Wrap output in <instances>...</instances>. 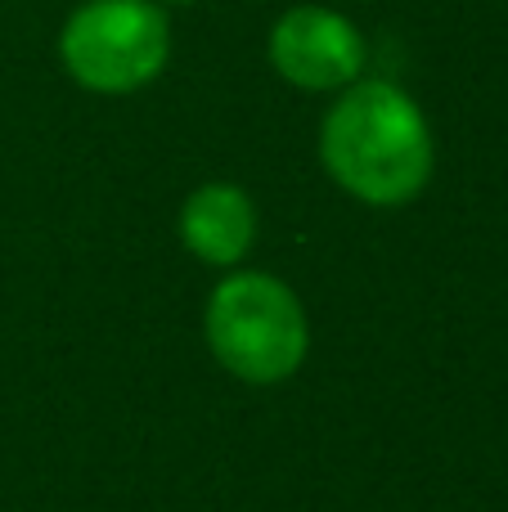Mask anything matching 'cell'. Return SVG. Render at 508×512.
I'll list each match as a JSON object with an SVG mask.
<instances>
[{"instance_id": "obj_6", "label": "cell", "mask_w": 508, "mask_h": 512, "mask_svg": "<svg viewBox=\"0 0 508 512\" xmlns=\"http://www.w3.org/2000/svg\"><path fill=\"white\" fill-rule=\"evenodd\" d=\"M176 5H185V0H176Z\"/></svg>"}, {"instance_id": "obj_4", "label": "cell", "mask_w": 508, "mask_h": 512, "mask_svg": "<svg viewBox=\"0 0 508 512\" xmlns=\"http://www.w3.org/2000/svg\"><path fill=\"white\" fill-rule=\"evenodd\" d=\"M270 59L279 77L302 90H333L347 86L365 68V41L342 14L320 5H302L284 14L270 32Z\"/></svg>"}, {"instance_id": "obj_5", "label": "cell", "mask_w": 508, "mask_h": 512, "mask_svg": "<svg viewBox=\"0 0 508 512\" xmlns=\"http://www.w3.org/2000/svg\"><path fill=\"white\" fill-rule=\"evenodd\" d=\"M257 212L248 194L234 185H203L180 212V239L207 265H234L252 248Z\"/></svg>"}, {"instance_id": "obj_2", "label": "cell", "mask_w": 508, "mask_h": 512, "mask_svg": "<svg viewBox=\"0 0 508 512\" xmlns=\"http://www.w3.org/2000/svg\"><path fill=\"white\" fill-rule=\"evenodd\" d=\"M207 342L243 382H284L306 360V315L270 274H234L212 292Z\"/></svg>"}, {"instance_id": "obj_3", "label": "cell", "mask_w": 508, "mask_h": 512, "mask_svg": "<svg viewBox=\"0 0 508 512\" xmlns=\"http://www.w3.org/2000/svg\"><path fill=\"white\" fill-rule=\"evenodd\" d=\"M59 50L81 86L126 95L167 63V18L149 0H90L68 18Z\"/></svg>"}, {"instance_id": "obj_1", "label": "cell", "mask_w": 508, "mask_h": 512, "mask_svg": "<svg viewBox=\"0 0 508 512\" xmlns=\"http://www.w3.org/2000/svg\"><path fill=\"white\" fill-rule=\"evenodd\" d=\"M320 153L333 180L374 207L410 203L432 176L428 122L392 81L351 86L324 117Z\"/></svg>"}]
</instances>
